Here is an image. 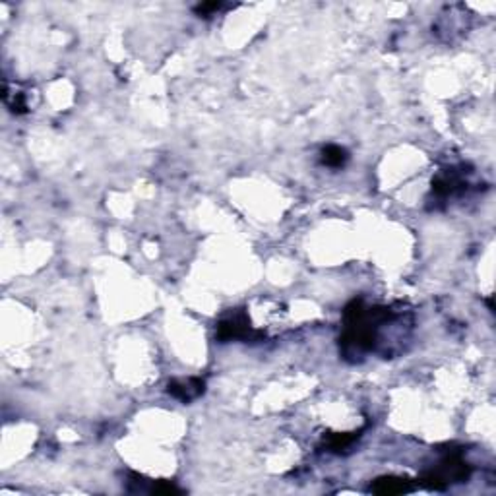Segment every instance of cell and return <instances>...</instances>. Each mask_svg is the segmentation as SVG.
I'll use <instances>...</instances> for the list:
<instances>
[{"mask_svg": "<svg viewBox=\"0 0 496 496\" xmlns=\"http://www.w3.org/2000/svg\"><path fill=\"white\" fill-rule=\"evenodd\" d=\"M471 475V465L461 460L460 454H448L444 460L436 465V469L427 471L419 479L421 485L434 490H444L450 483H463Z\"/></svg>", "mask_w": 496, "mask_h": 496, "instance_id": "1", "label": "cell"}, {"mask_svg": "<svg viewBox=\"0 0 496 496\" xmlns=\"http://www.w3.org/2000/svg\"><path fill=\"white\" fill-rule=\"evenodd\" d=\"M215 338H217L220 341L256 340V338H260V333L252 330V326H250V320L247 318V314L237 313L217 324Z\"/></svg>", "mask_w": 496, "mask_h": 496, "instance_id": "2", "label": "cell"}, {"mask_svg": "<svg viewBox=\"0 0 496 496\" xmlns=\"http://www.w3.org/2000/svg\"><path fill=\"white\" fill-rule=\"evenodd\" d=\"M370 490L374 495L380 496H394V495H405L413 490V483L407 477H395V475H386V477H378L372 485Z\"/></svg>", "mask_w": 496, "mask_h": 496, "instance_id": "3", "label": "cell"}, {"mask_svg": "<svg viewBox=\"0 0 496 496\" xmlns=\"http://www.w3.org/2000/svg\"><path fill=\"white\" fill-rule=\"evenodd\" d=\"M204 388H206L204 380H200V378H188V380H173V382H169L167 392L173 397H176V399L188 404V402L196 399L198 395L204 394Z\"/></svg>", "mask_w": 496, "mask_h": 496, "instance_id": "4", "label": "cell"}, {"mask_svg": "<svg viewBox=\"0 0 496 496\" xmlns=\"http://www.w3.org/2000/svg\"><path fill=\"white\" fill-rule=\"evenodd\" d=\"M320 159H322V163H324L326 167H331V169H340V167H343L345 163H347L349 156H347V149H345V147L336 146V144H330V146H326L324 149H322Z\"/></svg>", "mask_w": 496, "mask_h": 496, "instance_id": "5", "label": "cell"}, {"mask_svg": "<svg viewBox=\"0 0 496 496\" xmlns=\"http://www.w3.org/2000/svg\"><path fill=\"white\" fill-rule=\"evenodd\" d=\"M358 438V432H331L328 436H324L326 448L331 452L345 450L353 442Z\"/></svg>", "mask_w": 496, "mask_h": 496, "instance_id": "6", "label": "cell"}, {"mask_svg": "<svg viewBox=\"0 0 496 496\" xmlns=\"http://www.w3.org/2000/svg\"><path fill=\"white\" fill-rule=\"evenodd\" d=\"M149 493H151V495H181L183 490L176 487V485H173V483L161 481V483H154V487L149 488Z\"/></svg>", "mask_w": 496, "mask_h": 496, "instance_id": "7", "label": "cell"}, {"mask_svg": "<svg viewBox=\"0 0 496 496\" xmlns=\"http://www.w3.org/2000/svg\"><path fill=\"white\" fill-rule=\"evenodd\" d=\"M221 8H223V2H204L200 6H196V14L208 18V16H212L213 12H220Z\"/></svg>", "mask_w": 496, "mask_h": 496, "instance_id": "8", "label": "cell"}]
</instances>
